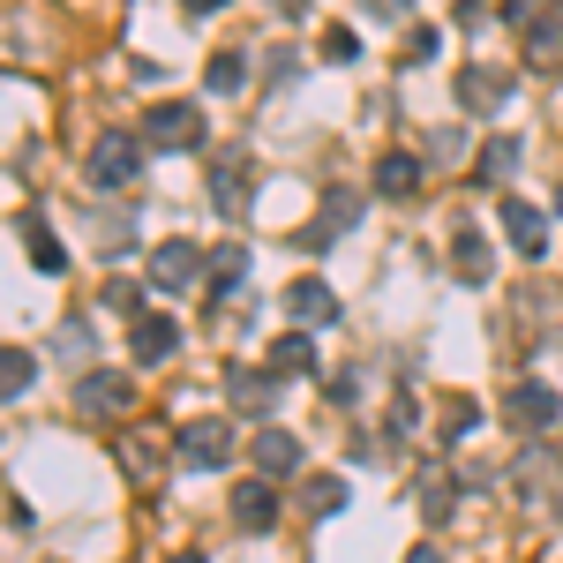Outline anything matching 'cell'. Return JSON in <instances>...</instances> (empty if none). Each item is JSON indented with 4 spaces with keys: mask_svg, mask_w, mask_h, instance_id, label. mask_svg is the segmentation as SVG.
Segmentation results:
<instances>
[{
    "mask_svg": "<svg viewBox=\"0 0 563 563\" xmlns=\"http://www.w3.org/2000/svg\"><path fill=\"white\" fill-rule=\"evenodd\" d=\"M474 421H481V406H474V398H451V406H443V435H466Z\"/></svg>",
    "mask_w": 563,
    "mask_h": 563,
    "instance_id": "obj_28",
    "label": "cell"
},
{
    "mask_svg": "<svg viewBox=\"0 0 563 563\" xmlns=\"http://www.w3.org/2000/svg\"><path fill=\"white\" fill-rule=\"evenodd\" d=\"M241 76H249L241 53H218V60H211V90H241Z\"/></svg>",
    "mask_w": 563,
    "mask_h": 563,
    "instance_id": "obj_26",
    "label": "cell"
},
{
    "mask_svg": "<svg viewBox=\"0 0 563 563\" xmlns=\"http://www.w3.org/2000/svg\"><path fill=\"white\" fill-rule=\"evenodd\" d=\"M504 98H511V76H504V68H466V76H459V106H466V113H496Z\"/></svg>",
    "mask_w": 563,
    "mask_h": 563,
    "instance_id": "obj_12",
    "label": "cell"
},
{
    "mask_svg": "<svg viewBox=\"0 0 563 563\" xmlns=\"http://www.w3.org/2000/svg\"><path fill=\"white\" fill-rule=\"evenodd\" d=\"M286 308H294L301 323H339V294H331L323 278H294V286H286Z\"/></svg>",
    "mask_w": 563,
    "mask_h": 563,
    "instance_id": "obj_16",
    "label": "cell"
},
{
    "mask_svg": "<svg viewBox=\"0 0 563 563\" xmlns=\"http://www.w3.org/2000/svg\"><path fill=\"white\" fill-rule=\"evenodd\" d=\"M451 511V481H421V519H443Z\"/></svg>",
    "mask_w": 563,
    "mask_h": 563,
    "instance_id": "obj_29",
    "label": "cell"
},
{
    "mask_svg": "<svg viewBox=\"0 0 563 563\" xmlns=\"http://www.w3.org/2000/svg\"><path fill=\"white\" fill-rule=\"evenodd\" d=\"M519 158H526V151H519V135H488V151L474 158V174L488 180V188H504V180L519 174Z\"/></svg>",
    "mask_w": 563,
    "mask_h": 563,
    "instance_id": "obj_20",
    "label": "cell"
},
{
    "mask_svg": "<svg viewBox=\"0 0 563 563\" xmlns=\"http://www.w3.org/2000/svg\"><path fill=\"white\" fill-rule=\"evenodd\" d=\"M339 511H346V481L316 474V481H308V519H339Z\"/></svg>",
    "mask_w": 563,
    "mask_h": 563,
    "instance_id": "obj_23",
    "label": "cell"
},
{
    "mask_svg": "<svg viewBox=\"0 0 563 563\" xmlns=\"http://www.w3.org/2000/svg\"><path fill=\"white\" fill-rule=\"evenodd\" d=\"M459 278H466V286H481V278H488V249H481V233H474V225L459 233Z\"/></svg>",
    "mask_w": 563,
    "mask_h": 563,
    "instance_id": "obj_25",
    "label": "cell"
},
{
    "mask_svg": "<svg viewBox=\"0 0 563 563\" xmlns=\"http://www.w3.org/2000/svg\"><path fill=\"white\" fill-rule=\"evenodd\" d=\"M225 398H233L241 413H271V406H278V368H233V376H225Z\"/></svg>",
    "mask_w": 563,
    "mask_h": 563,
    "instance_id": "obj_10",
    "label": "cell"
},
{
    "mask_svg": "<svg viewBox=\"0 0 563 563\" xmlns=\"http://www.w3.org/2000/svg\"><path fill=\"white\" fill-rule=\"evenodd\" d=\"M541 15H549V0H504V23H511V31H533Z\"/></svg>",
    "mask_w": 563,
    "mask_h": 563,
    "instance_id": "obj_27",
    "label": "cell"
},
{
    "mask_svg": "<svg viewBox=\"0 0 563 563\" xmlns=\"http://www.w3.org/2000/svg\"><path fill=\"white\" fill-rule=\"evenodd\" d=\"M113 459H121V474H129V481H158V474H166V451H158V435H143V429L121 435V451H113Z\"/></svg>",
    "mask_w": 563,
    "mask_h": 563,
    "instance_id": "obj_17",
    "label": "cell"
},
{
    "mask_svg": "<svg viewBox=\"0 0 563 563\" xmlns=\"http://www.w3.org/2000/svg\"><path fill=\"white\" fill-rule=\"evenodd\" d=\"M233 526H241V533H271V526H278V496H271V481L233 488Z\"/></svg>",
    "mask_w": 563,
    "mask_h": 563,
    "instance_id": "obj_14",
    "label": "cell"
},
{
    "mask_svg": "<svg viewBox=\"0 0 563 563\" xmlns=\"http://www.w3.org/2000/svg\"><path fill=\"white\" fill-rule=\"evenodd\" d=\"M211 211L225 218L249 211V151H218L211 158Z\"/></svg>",
    "mask_w": 563,
    "mask_h": 563,
    "instance_id": "obj_6",
    "label": "cell"
},
{
    "mask_svg": "<svg viewBox=\"0 0 563 563\" xmlns=\"http://www.w3.org/2000/svg\"><path fill=\"white\" fill-rule=\"evenodd\" d=\"M196 278H211V256H203L196 241H158L151 286H158V294H180V286H196Z\"/></svg>",
    "mask_w": 563,
    "mask_h": 563,
    "instance_id": "obj_4",
    "label": "cell"
},
{
    "mask_svg": "<svg viewBox=\"0 0 563 563\" xmlns=\"http://www.w3.org/2000/svg\"><path fill=\"white\" fill-rule=\"evenodd\" d=\"M421 180H429V158H413V151H384V158H376V196H384V203H406Z\"/></svg>",
    "mask_w": 563,
    "mask_h": 563,
    "instance_id": "obj_8",
    "label": "cell"
},
{
    "mask_svg": "<svg viewBox=\"0 0 563 563\" xmlns=\"http://www.w3.org/2000/svg\"><path fill=\"white\" fill-rule=\"evenodd\" d=\"M249 451H256L263 481H278V474H294V466H301V443H294L286 429H256V435H249Z\"/></svg>",
    "mask_w": 563,
    "mask_h": 563,
    "instance_id": "obj_15",
    "label": "cell"
},
{
    "mask_svg": "<svg viewBox=\"0 0 563 563\" xmlns=\"http://www.w3.org/2000/svg\"><path fill=\"white\" fill-rule=\"evenodd\" d=\"M135 135H143L151 151H203V113H196L188 98H158V106H143Z\"/></svg>",
    "mask_w": 563,
    "mask_h": 563,
    "instance_id": "obj_1",
    "label": "cell"
},
{
    "mask_svg": "<svg viewBox=\"0 0 563 563\" xmlns=\"http://www.w3.org/2000/svg\"><path fill=\"white\" fill-rule=\"evenodd\" d=\"M180 8H188V15H211V8H225V0H180Z\"/></svg>",
    "mask_w": 563,
    "mask_h": 563,
    "instance_id": "obj_31",
    "label": "cell"
},
{
    "mask_svg": "<svg viewBox=\"0 0 563 563\" xmlns=\"http://www.w3.org/2000/svg\"><path fill=\"white\" fill-rule=\"evenodd\" d=\"M241 271H249V249H241V241H225V249L211 256V286H218V294H233V286H241Z\"/></svg>",
    "mask_w": 563,
    "mask_h": 563,
    "instance_id": "obj_24",
    "label": "cell"
},
{
    "mask_svg": "<svg viewBox=\"0 0 563 563\" xmlns=\"http://www.w3.org/2000/svg\"><path fill=\"white\" fill-rule=\"evenodd\" d=\"M174 346H180V323H174V316H135V323H129V353L143 361V368L174 361Z\"/></svg>",
    "mask_w": 563,
    "mask_h": 563,
    "instance_id": "obj_7",
    "label": "cell"
},
{
    "mask_svg": "<svg viewBox=\"0 0 563 563\" xmlns=\"http://www.w3.org/2000/svg\"><path fill=\"white\" fill-rule=\"evenodd\" d=\"M406 563H443V556H435V549H413V556H406Z\"/></svg>",
    "mask_w": 563,
    "mask_h": 563,
    "instance_id": "obj_32",
    "label": "cell"
},
{
    "mask_svg": "<svg viewBox=\"0 0 563 563\" xmlns=\"http://www.w3.org/2000/svg\"><path fill=\"white\" fill-rule=\"evenodd\" d=\"M556 211H563V188H556Z\"/></svg>",
    "mask_w": 563,
    "mask_h": 563,
    "instance_id": "obj_34",
    "label": "cell"
},
{
    "mask_svg": "<svg viewBox=\"0 0 563 563\" xmlns=\"http://www.w3.org/2000/svg\"><path fill=\"white\" fill-rule=\"evenodd\" d=\"M31 376H38V361H31V353H23V346H0V406H8V398H23Z\"/></svg>",
    "mask_w": 563,
    "mask_h": 563,
    "instance_id": "obj_22",
    "label": "cell"
},
{
    "mask_svg": "<svg viewBox=\"0 0 563 563\" xmlns=\"http://www.w3.org/2000/svg\"><path fill=\"white\" fill-rule=\"evenodd\" d=\"M174 459H188L196 474H218V466L233 459V429H225V421H188V429L174 435Z\"/></svg>",
    "mask_w": 563,
    "mask_h": 563,
    "instance_id": "obj_5",
    "label": "cell"
},
{
    "mask_svg": "<svg viewBox=\"0 0 563 563\" xmlns=\"http://www.w3.org/2000/svg\"><path fill=\"white\" fill-rule=\"evenodd\" d=\"M353 218H361V196H331V203H323V218H316V225H301V249H308V256H323V249L346 233Z\"/></svg>",
    "mask_w": 563,
    "mask_h": 563,
    "instance_id": "obj_11",
    "label": "cell"
},
{
    "mask_svg": "<svg viewBox=\"0 0 563 563\" xmlns=\"http://www.w3.org/2000/svg\"><path fill=\"white\" fill-rule=\"evenodd\" d=\"M496 218H504V233H511L519 256H541L549 249V218L533 211V203H496Z\"/></svg>",
    "mask_w": 563,
    "mask_h": 563,
    "instance_id": "obj_13",
    "label": "cell"
},
{
    "mask_svg": "<svg viewBox=\"0 0 563 563\" xmlns=\"http://www.w3.org/2000/svg\"><path fill=\"white\" fill-rule=\"evenodd\" d=\"M526 68H563V15L556 8L526 31Z\"/></svg>",
    "mask_w": 563,
    "mask_h": 563,
    "instance_id": "obj_19",
    "label": "cell"
},
{
    "mask_svg": "<svg viewBox=\"0 0 563 563\" xmlns=\"http://www.w3.org/2000/svg\"><path fill=\"white\" fill-rule=\"evenodd\" d=\"M23 241H31V263H38L45 278H60V271H68V249L53 241V225H45V211H23Z\"/></svg>",
    "mask_w": 563,
    "mask_h": 563,
    "instance_id": "obj_18",
    "label": "cell"
},
{
    "mask_svg": "<svg viewBox=\"0 0 563 563\" xmlns=\"http://www.w3.org/2000/svg\"><path fill=\"white\" fill-rule=\"evenodd\" d=\"M129 406H135V384L113 376V368H90L84 384H76V413H84V421H121Z\"/></svg>",
    "mask_w": 563,
    "mask_h": 563,
    "instance_id": "obj_3",
    "label": "cell"
},
{
    "mask_svg": "<svg viewBox=\"0 0 563 563\" xmlns=\"http://www.w3.org/2000/svg\"><path fill=\"white\" fill-rule=\"evenodd\" d=\"M504 421H511V429H549V421H556V390L549 384H511L504 390Z\"/></svg>",
    "mask_w": 563,
    "mask_h": 563,
    "instance_id": "obj_9",
    "label": "cell"
},
{
    "mask_svg": "<svg viewBox=\"0 0 563 563\" xmlns=\"http://www.w3.org/2000/svg\"><path fill=\"white\" fill-rule=\"evenodd\" d=\"M143 135H98L90 143V180L98 188H135V174H143Z\"/></svg>",
    "mask_w": 563,
    "mask_h": 563,
    "instance_id": "obj_2",
    "label": "cell"
},
{
    "mask_svg": "<svg viewBox=\"0 0 563 563\" xmlns=\"http://www.w3.org/2000/svg\"><path fill=\"white\" fill-rule=\"evenodd\" d=\"M353 53H361L353 31H323V60H353Z\"/></svg>",
    "mask_w": 563,
    "mask_h": 563,
    "instance_id": "obj_30",
    "label": "cell"
},
{
    "mask_svg": "<svg viewBox=\"0 0 563 563\" xmlns=\"http://www.w3.org/2000/svg\"><path fill=\"white\" fill-rule=\"evenodd\" d=\"M271 368H278V376H316V339H308V331H286V339L271 346Z\"/></svg>",
    "mask_w": 563,
    "mask_h": 563,
    "instance_id": "obj_21",
    "label": "cell"
},
{
    "mask_svg": "<svg viewBox=\"0 0 563 563\" xmlns=\"http://www.w3.org/2000/svg\"><path fill=\"white\" fill-rule=\"evenodd\" d=\"M174 563H203V556H174Z\"/></svg>",
    "mask_w": 563,
    "mask_h": 563,
    "instance_id": "obj_33",
    "label": "cell"
}]
</instances>
